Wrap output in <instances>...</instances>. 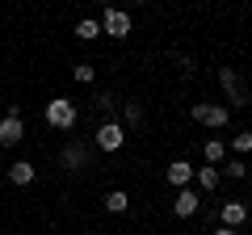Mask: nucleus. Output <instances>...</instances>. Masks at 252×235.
<instances>
[{
	"label": "nucleus",
	"instance_id": "obj_20",
	"mask_svg": "<svg viewBox=\"0 0 252 235\" xmlns=\"http://www.w3.org/2000/svg\"><path fill=\"white\" fill-rule=\"evenodd\" d=\"M215 235H235V227H219V231Z\"/></svg>",
	"mask_w": 252,
	"mask_h": 235
},
{
	"label": "nucleus",
	"instance_id": "obj_9",
	"mask_svg": "<svg viewBox=\"0 0 252 235\" xmlns=\"http://www.w3.org/2000/svg\"><path fill=\"white\" fill-rule=\"evenodd\" d=\"M189 176H193V168H189L185 160H172V164H168V185L185 189V185H189Z\"/></svg>",
	"mask_w": 252,
	"mask_h": 235
},
{
	"label": "nucleus",
	"instance_id": "obj_11",
	"mask_svg": "<svg viewBox=\"0 0 252 235\" xmlns=\"http://www.w3.org/2000/svg\"><path fill=\"white\" fill-rule=\"evenodd\" d=\"M193 176H198V185H202L206 193H215V189H219V176H223V172H219L215 164H206V168H198Z\"/></svg>",
	"mask_w": 252,
	"mask_h": 235
},
{
	"label": "nucleus",
	"instance_id": "obj_22",
	"mask_svg": "<svg viewBox=\"0 0 252 235\" xmlns=\"http://www.w3.org/2000/svg\"><path fill=\"white\" fill-rule=\"evenodd\" d=\"M84 235H93V231H84Z\"/></svg>",
	"mask_w": 252,
	"mask_h": 235
},
{
	"label": "nucleus",
	"instance_id": "obj_4",
	"mask_svg": "<svg viewBox=\"0 0 252 235\" xmlns=\"http://www.w3.org/2000/svg\"><path fill=\"white\" fill-rule=\"evenodd\" d=\"M21 135H26V122H21V109L13 105L9 114L0 118V143H4V147H17Z\"/></svg>",
	"mask_w": 252,
	"mask_h": 235
},
{
	"label": "nucleus",
	"instance_id": "obj_5",
	"mask_svg": "<svg viewBox=\"0 0 252 235\" xmlns=\"http://www.w3.org/2000/svg\"><path fill=\"white\" fill-rule=\"evenodd\" d=\"M122 143H126V130L118 126L114 118H109V122H101V126H97V147H101V151H118V147H122Z\"/></svg>",
	"mask_w": 252,
	"mask_h": 235
},
{
	"label": "nucleus",
	"instance_id": "obj_17",
	"mask_svg": "<svg viewBox=\"0 0 252 235\" xmlns=\"http://www.w3.org/2000/svg\"><path fill=\"white\" fill-rule=\"evenodd\" d=\"M231 151H235V155H248V151H252V135H235V139H231Z\"/></svg>",
	"mask_w": 252,
	"mask_h": 235
},
{
	"label": "nucleus",
	"instance_id": "obj_15",
	"mask_svg": "<svg viewBox=\"0 0 252 235\" xmlns=\"http://www.w3.org/2000/svg\"><path fill=\"white\" fill-rule=\"evenodd\" d=\"M227 155V143H219V139H206V164H223Z\"/></svg>",
	"mask_w": 252,
	"mask_h": 235
},
{
	"label": "nucleus",
	"instance_id": "obj_14",
	"mask_svg": "<svg viewBox=\"0 0 252 235\" xmlns=\"http://www.w3.org/2000/svg\"><path fill=\"white\" fill-rule=\"evenodd\" d=\"M76 38H80V42H93V38H101V21H89V17H84L80 26H76Z\"/></svg>",
	"mask_w": 252,
	"mask_h": 235
},
{
	"label": "nucleus",
	"instance_id": "obj_18",
	"mask_svg": "<svg viewBox=\"0 0 252 235\" xmlns=\"http://www.w3.org/2000/svg\"><path fill=\"white\" fill-rule=\"evenodd\" d=\"M93 76H97L93 63H76V80H80V84H93Z\"/></svg>",
	"mask_w": 252,
	"mask_h": 235
},
{
	"label": "nucleus",
	"instance_id": "obj_1",
	"mask_svg": "<svg viewBox=\"0 0 252 235\" xmlns=\"http://www.w3.org/2000/svg\"><path fill=\"white\" fill-rule=\"evenodd\" d=\"M46 122H51L55 130H72V126H76V101L55 97L51 105H46Z\"/></svg>",
	"mask_w": 252,
	"mask_h": 235
},
{
	"label": "nucleus",
	"instance_id": "obj_2",
	"mask_svg": "<svg viewBox=\"0 0 252 235\" xmlns=\"http://www.w3.org/2000/svg\"><path fill=\"white\" fill-rule=\"evenodd\" d=\"M193 118H198L202 126H210V130H223L227 122H231V109H227V105H206V101H198V105H193Z\"/></svg>",
	"mask_w": 252,
	"mask_h": 235
},
{
	"label": "nucleus",
	"instance_id": "obj_19",
	"mask_svg": "<svg viewBox=\"0 0 252 235\" xmlns=\"http://www.w3.org/2000/svg\"><path fill=\"white\" fill-rule=\"evenodd\" d=\"M223 172H227V176H235V181H240V176H244V172H248V168H244V160H231V164H223Z\"/></svg>",
	"mask_w": 252,
	"mask_h": 235
},
{
	"label": "nucleus",
	"instance_id": "obj_8",
	"mask_svg": "<svg viewBox=\"0 0 252 235\" xmlns=\"http://www.w3.org/2000/svg\"><path fill=\"white\" fill-rule=\"evenodd\" d=\"M198 193H193V189H177V202H172V210H177V218H189V214H193V210H198Z\"/></svg>",
	"mask_w": 252,
	"mask_h": 235
},
{
	"label": "nucleus",
	"instance_id": "obj_12",
	"mask_svg": "<svg viewBox=\"0 0 252 235\" xmlns=\"http://www.w3.org/2000/svg\"><path fill=\"white\" fill-rule=\"evenodd\" d=\"M9 181H13V185H30V181H34V164L17 160V164L9 168Z\"/></svg>",
	"mask_w": 252,
	"mask_h": 235
},
{
	"label": "nucleus",
	"instance_id": "obj_6",
	"mask_svg": "<svg viewBox=\"0 0 252 235\" xmlns=\"http://www.w3.org/2000/svg\"><path fill=\"white\" fill-rule=\"evenodd\" d=\"M101 34H109V38H126V34H130V13L109 9L105 17H101Z\"/></svg>",
	"mask_w": 252,
	"mask_h": 235
},
{
	"label": "nucleus",
	"instance_id": "obj_3",
	"mask_svg": "<svg viewBox=\"0 0 252 235\" xmlns=\"http://www.w3.org/2000/svg\"><path fill=\"white\" fill-rule=\"evenodd\" d=\"M219 84H223V92H227L231 105H248V88H244V80H240L235 67H219Z\"/></svg>",
	"mask_w": 252,
	"mask_h": 235
},
{
	"label": "nucleus",
	"instance_id": "obj_21",
	"mask_svg": "<svg viewBox=\"0 0 252 235\" xmlns=\"http://www.w3.org/2000/svg\"><path fill=\"white\" fill-rule=\"evenodd\" d=\"M135 4H143V0H135Z\"/></svg>",
	"mask_w": 252,
	"mask_h": 235
},
{
	"label": "nucleus",
	"instance_id": "obj_13",
	"mask_svg": "<svg viewBox=\"0 0 252 235\" xmlns=\"http://www.w3.org/2000/svg\"><path fill=\"white\" fill-rule=\"evenodd\" d=\"M126 206H130V198H126L122 189H109V193H105V210H109V214H122Z\"/></svg>",
	"mask_w": 252,
	"mask_h": 235
},
{
	"label": "nucleus",
	"instance_id": "obj_16",
	"mask_svg": "<svg viewBox=\"0 0 252 235\" xmlns=\"http://www.w3.org/2000/svg\"><path fill=\"white\" fill-rule=\"evenodd\" d=\"M143 122V105L139 101H126V126H139Z\"/></svg>",
	"mask_w": 252,
	"mask_h": 235
},
{
	"label": "nucleus",
	"instance_id": "obj_7",
	"mask_svg": "<svg viewBox=\"0 0 252 235\" xmlns=\"http://www.w3.org/2000/svg\"><path fill=\"white\" fill-rule=\"evenodd\" d=\"M59 160H63V168H84V164H89V147L84 143H67L59 151Z\"/></svg>",
	"mask_w": 252,
	"mask_h": 235
},
{
	"label": "nucleus",
	"instance_id": "obj_10",
	"mask_svg": "<svg viewBox=\"0 0 252 235\" xmlns=\"http://www.w3.org/2000/svg\"><path fill=\"white\" fill-rule=\"evenodd\" d=\"M244 218H248V206L244 202H227L223 206V227H240Z\"/></svg>",
	"mask_w": 252,
	"mask_h": 235
}]
</instances>
